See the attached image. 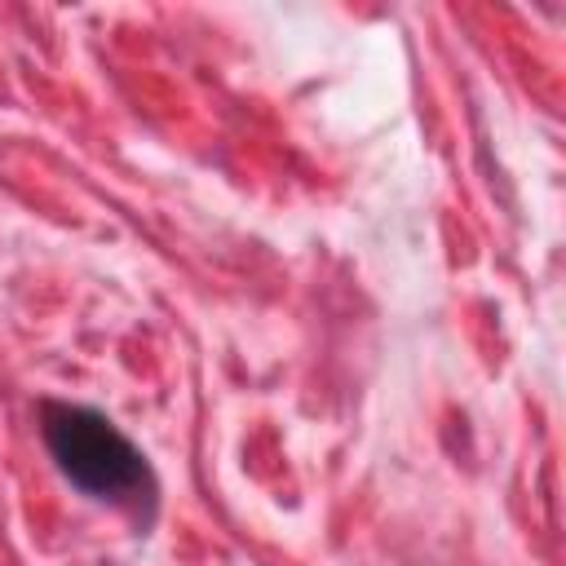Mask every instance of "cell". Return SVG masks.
I'll return each mask as SVG.
<instances>
[{
	"label": "cell",
	"instance_id": "cell-1",
	"mask_svg": "<svg viewBox=\"0 0 566 566\" xmlns=\"http://www.w3.org/2000/svg\"><path fill=\"white\" fill-rule=\"evenodd\" d=\"M44 442L57 469L88 495H133L146 482V464L137 447L97 411L88 407H49L44 411Z\"/></svg>",
	"mask_w": 566,
	"mask_h": 566
}]
</instances>
